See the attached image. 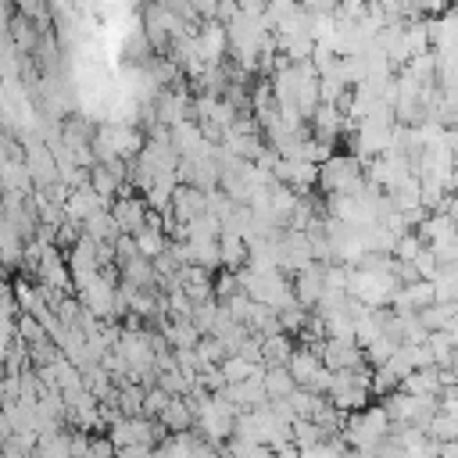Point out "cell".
<instances>
[{
  "instance_id": "cell-1",
  "label": "cell",
  "mask_w": 458,
  "mask_h": 458,
  "mask_svg": "<svg viewBox=\"0 0 458 458\" xmlns=\"http://www.w3.org/2000/svg\"><path fill=\"white\" fill-rule=\"evenodd\" d=\"M318 182H322L333 197H340V193H358V190H361L358 161H354V157H340V154L326 157L322 168H318Z\"/></svg>"
},
{
  "instance_id": "cell-2",
  "label": "cell",
  "mask_w": 458,
  "mask_h": 458,
  "mask_svg": "<svg viewBox=\"0 0 458 458\" xmlns=\"http://www.w3.org/2000/svg\"><path fill=\"white\" fill-rule=\"evenodd\" d=\"M329 390H333L340 408H365V401L372 394V379L361 376L358 369H347V372L329 376Z\"/></svg>"
},
{
  "instance_id": "cell-3",
  "label": "cell",
  "mask_w": 458,
  "mask_h": 458,
  "mask_svg": "<svg viewBox=\"0 0 458 458\" xmlns=\"http://www.w3.org/2000/svg\"><path fill=\"white\" fill-rule=\"evenodd\" d=\"M322 361H326V369H333V372H347V369H358L361 365V351L354 347V340H329L326 344V351H322Z\"/></svg>"
},
{
  "instance_id": "cell-4",
  "label": "cell",
  "mask_w": 458,
  "mask_h": 458,
  "mask_svg": "<svg viewBox=\"0 0 458 458\" xmlns=\"http://www.w3.org/2000/svg\"><path fill=\"white\" fill-rule=\"evenodd\" d=\"M265 390L272 394V397H286L290 390H293V376L286 372V369H272V372H265Z\"/></svg>"
},
{
  "instance_id": "cell-5",
  "label": "cell",
  "mask_w": 458,
  "mask_h": 458,
  "mask_svg": "<svg viewBox=\"0 0 458 458\" xmlns=\"http://www.w3.org/2000/svg\"><path fill=\"white\" fill-rule=\"evenodd\" d=\"M136 247L143 250V258H154V254H161V247H165V240H161V233L150 225V229H143L140 236H136Z\"/></svg>"
},
{
  "instance_id": "cell-6",
  "label": "cell",
  "mask_w": 458,
  "mask_h": 458,
  "mask_svg": "<svg viewBox=\"0 0 458 458\" xmlns=\"http://www.w3.org/2000/svg\"><path fill=\"white\" fill-rule=\"evenodd\" d=\"M161 419H165L172 429H182V426L190 422V411H186V404H182V401H172V404H165V408H161Z\"/></svg>"
},
{
  "instance_id": "cell-7",
  "label": "cell",
  "mask_w": 458,
  "mask_h": 458,
  "mask_svg": "<svg viewBox=\"0 0 458 458\" xmlns=\"http://www.w3.org/2000/svg\"><path fill=\"white\" fill-rule=\"evenodd\" d=\"M261 351H265V354H268V358H272L276 365L290 358V344H286L283 336H272V340H265V347H261Z\"/></svg>"
},
{
  "instance_id": "cell-8",
  "label": "cell",
  "mask_w": 458,
  "mask_h": 458,
  "mask_svg": "<svg viewBox=\"0 0 458 458\" xmlns=\"http://www.w3.org/2000/svg\"><path fill=\"white\" fill-rule=\"evenodd\" d=\"M304 11H315V14H329L336 7V0H301Z\"/></svg>"
}]
</instances>
